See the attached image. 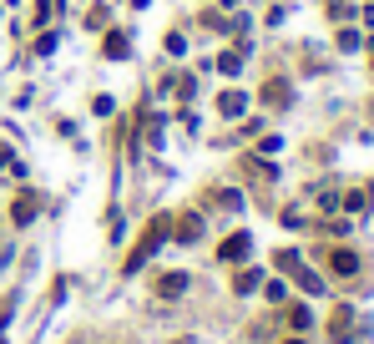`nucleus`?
Listing matches in <instances>:
<instances>
[{"instance_id":"nucleus-1","label":"nucleus","mask_w":374,"mask_h":344,"mask_svg":"<svg viewBox=\"0 0 374 344\" xmlns=\"http://www.w3.org/2000/svg\"><path fill=\"white\" fill-rule=\"evenodd\" d=\"M167 233H172V218H167V213H157V218L147 223V233H142V238H137V248L127 253V264H122V273H137V268L147 264V258H152V253L162 248V238H167Z\"/></svg>"},{"instance_id":"nucleus-2","label":"nucleus","mask_w":374,"mask_h":344,"mask_svg":"<svg viewBox=\"0 0 374 344\" xmlns=\"http://www.w3.org/2000/svg\"><path fill=\"white\" fill-rule=\"evenodd\" d=\"M36 213H41V192H20L15 198V208H10V218L26 228V223H36Z\"/></svg>"},{"instance_id":"nucleus-3","label":"nucleus","mask_w":374,"mask_h":344,"mask_svg":"<svg viewBox=\"0 0 374 344\" xmlns=\"http://www.w3.org/2000/svg\"><path fill=\"white\" fill-rule=\"evenodd\" d=\"M217 112H223L228 122L248 117V92H223V96H217Z\"/></svg>"},{"instance_id":"nucleus-4","label":"nucleus","mask_w":374,"mask_h":344,"mask_svg":"<svg viewBox=\"0 0 374 344\" xmlns=\"http://www.w3.org/2000/svg\"><path fill=\"white\" fill-rule=\"evenodd\" d=\"M248 248H253V238H248V233H233V238H223L217 258H223V264H238V258H248Z\"/></svg>"},{"instance_id":"nucleus-5","label":"nucleus","mask_w":374,"mask_h":344,"mask_svg":"<svg viewBox=\"0 0 374 344\" xmlns=\"http://www.w3.org/2000/svg\"><path fill=\"white\" fill-rule=\"evenodd\" d=\"M101 56H106V61H122V56H131V36H127V31H106V41H101Z\"/></svg>"},{"instance_id":"nucleus-6","label":"nucleus","mask_w":374,"mask_h":344,"mask_svg":"<svg viewBox=\"0 0 374 344\" xmlns=\"http://www.w3.org/2000/svg\"><path fill=\"white\" fill-rule=\"evenodd\" d=\"M172 228H178V233H172L178 243H197V238H203V218H197V213H182Z\"/></svg>"},{"instance_id":"nucleus-7","label":"nucleus","mask_w":374,"mask_h":344,"mask_svg":"<svg viewBox=\"0 0 374 344\" xmlns=\"http://www.w3.org/2000/svg\"><path fill=\"white\" fill-rule=\"evenodd\" d=\"M157 294H162V299H178V294H187V273H162Z\"/></svg>"},{"instance_id":"nucleus-8","label":"nucleus","mask_w":374,"mask_h":344,"mask_svg":"<svg viewBox=\"0 0 374 344\" xmlns=\"http://www.w3.org/2000/svg\"><path fill=\"white\" fill-rule=\"evenodd\" d=\"M217 71H223V76H243V51H223V56H217Z\"/></svg>"},{"instance_id":"nucleus-9","label":"nucleus","mask_w":374,"mask_h":344,"mask_svg":"<svg viewBox=\"0 0 374 344\" xmlns=\"http://www.w3.org/2000/svg\"><path fill=\"white\" fill-rule=\"evenodd\" d=\"M329 268H334V273H354V268H359V258L349 253V248H339L334 258H329Z\"/></svg>"},{"instance_id":"nucleus-10","label":"nucleus","mask_w":374,"mask_h":344,"mask_svg":"<svg viewBox=\"0 0 374 344\" xmlns=\"http://www.w3.org/2000/svg\"><path fill=\"white\" fill-rule=\"evenodd\" d=\"M233 289H238V294H253V289H258V268H243V273L233 278Z\"/></svg>"},{"instance_id":"nucleus-11","label":"nucleus","mask_w":374,"mask_h":344,"mask_svg":"<svg viewBox=\"0 0 374 344\" xmlns=\"http://www.w3.org/2000/svg\"><path fill=\"white\" fill-rule=\"evenodd\" d=\"M283 96H289V86H283V81H268V86H263V101H268V106H278Z\"/></svg>"},{"instance_id":"nucleus-12","label":"nucleus","mask_w":374,"mask_h":344,"mask_svg":"<svg viewBox=\"0 0 374 344\" xmlns=\"http://www.w3.org/2000/svg\"><path fill=\"white\" fill-rule=\"evenodd\" d=\"M289 324H294V329H309V324H314V314L303 309V304H294V309H289Z\"/></svg>"},{"instance_id":"nucleus-13","label":"nucleus","mask_w":374,"mask_h":344,"mask_svg":"<svg viewBox=\"0 0 374 344\" xmlns=\"http://www.w3.org/2000/svg\"><path fill=\"white\" fill-rule=\"evenodd\" d=\"M162 46H167V56H182V51H187V41H182V36H167Z\"/></svg>"},{"instance_id":"nucleus-14","label":"nucleus","mask_w":374,"mask_h":344,"mask_svg":"<svg viewBox=\"0 0 374 344\" xmlns=\"http://www.w3.org/2000/svg\"><path fill=\"white\" fill-rule=\"evenodd\" d=\"M92 117H112V96H96L92 101Z\"/></svg>"},{"instance_id":"nucleus-15","label":"nucleus","mask_w":374,"mask_h":344,"mask_svg":"<svg viewBox=\"0 0 374 344\" xmlns=\"http://www.w3.org/2000/svg\"><path fill=\"white\" fill-rule=\"evenodd\" d=\"M6 324H10V309H0V329H6Z\"/></svg>"},{"instance_id":"nucleus-16","label":"nucleus","mask_w":374,"mask_h":344,"mask_svg":"<svg viewBox=\"0 0 374 344\" xmlns=\"http://www.w3.org/2000/svg\"><path fill=\"white\" fill-rule=\"evenodd\" d=\"M0 162H10V147H0Z\"/></svg>"},{"instance_id":"nucleus-17","label":"nucleus","mask_w":374,"mask_h":344,"mask_svg":"<svg viewBox=\"0 0 374 344\" xmlns=\"http://www.w3.org/2000/svg\"><path fill=\"white\" fill-rule=\"evenodd\" d=\"M223 6H238V0H223Z\"/></svg>"},{"instance_id":"nucleus-18","label":"nucleus","mask_w":374,"mask_h":344,"mask_svg":"<svg viewBox=\"0 0 374 344\" xmlns=\"http://www.w3.org/2000/svg\"><path fill=\"white\" fill-rule=\"evenodd\" d=\"M289 344H303V339H289Z\"/></svg>"}]
</instances>
